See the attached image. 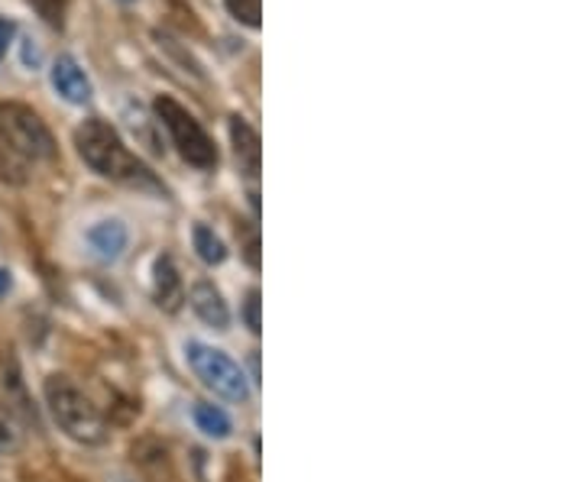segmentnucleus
<instances>
[{"label":"nucleus","mask_w":583,"mask_h":482,"mask_svg":"<svg viewBox=\"0 0 583 482\" xmlns=\"http://www.w3.org/2000/svg\"><path fill=\"white\" fill-rule=\"evenodd\" d=\"M75 149H79V156L85 159L91 172H97L101 178L136 185V188H159L153 172L127 149L121 133L114 130L107 120H97V117L85 120L75 130Z\"/></svg>","instance_id":"obj_1"},{"label":"nucleus","mask_w":583,"mask_h":482,"mask_svg":"<svg viewBox=\"0 0 583 482\" xmlns=\"http://www.w3.org/2000/svg\"><path fill=\"white\" fill-rule=\"evenodd\" d=\"M43 392L49 415H52V421L59 425V431L65 438H72L75 443H85V447L104 443V438H107L104 415L97 411V405L69 376H49Z\"/></svg>","instance_id":"obj_2"},{"label":"nucleus","mask_w":583,"mask_h":482,"mask_svg":"<svg viewBox=\"0 0 583 482\" xmlns=\"http://www.w3.org/2000/svg\"><path fill=\"white\" fill-rule=\"evenodd\" d=\"M153 111H156L159 124L169 130L173 146L179 149V156L188 166H195V169H215V166H218L221 156H218L215 139H211L208 130L195 120V114H191L188 107H181L179 101L169 97V94H159V97L153 101Z\"/></svg>","instance_id":"obj_3"},{"label":"nucleus","mask_w":583,"mask_h":482,"mask_svg":"<svg viewBox=\"0 0 583 482\" xmlns=\"http://www.w3.org/2000/svg\"><path fill=\"white\" fill-rule=\"evenodd\" d=\"M0 143L13 149L23 163L55 159L59 153L55 136L45 127L43 117L17 101H0Z\"/></svg>","instance_id":"obj_4"},{"label":"nucleus","mask_w":583,"mask_h":482,"mask_svg":"<svg viewBox=\"0 0 583 482\" xmlns=\"http://www.w3.org/2000/svg\"><path fill=\"white\" fill-rule=\"evenodd\" d=\"M185 353H188V363H191L195 376L208 389H215V395H221L227 401H247L250 398V386H247L243 369L225 350H215L208 344H188Z\"/></svg>","instance_id":"obj_5"},{"label":"nucleus","mask_w":583,"mask_h":482,"mask_svg":"<svg viewBox=\"0 0 583 482\" xmlns=\"http://www.w3.org/2000/svg\"><path fill=\"white\" fill-rule=\"evenodd\" d=\"M131 463L139 482H181L176 457L159 438H136L131 443Z\"/></svg>","instance_id":"obj_6"},{"label":"nucleus","mask_w":583,"mask_h":482,"mask_svg":"<svg viewBox=\"0 0 583 482\" xmlns=\"http://www.w3.org/2000/svg\"><path fill=\"white\" fill-rule=\"evenodd\" d=\"M52 88L59 91L69 104H89L91 82L89 75L79 69V62L72 55H59L52 65Z\"/></svg>","instance_id":"obj_7"},{"label":"nucleus","mask_w":583,"mask_h":482,"mask_svg":"<svg viewBox=\"0 0 583 482\" xmlns=\"http://www.w3.org/2000/svg\"><path fill=\"white\" fill-rule=\"evenodd\" d=\"M230 143H233V153H237L240 169H243L250 178L260 176V166H263L260 133L253 130L243 117H230Z\"/></svg>","instance_id":"obj_8"},{"label":"nucleus","mask_w":583,"mask_h":482,"mask_svg":"<svg viewBox=\"0 0 583 482\" xmlns=\"http://www.w3.org/2000/svg\"><path fill=\"white\" fill-rule=\"evenodd\" d=\"M153 298L163 311H179L185 302L179 269L173 263V256H159L153 265Z\"/></svg>","instance_id":"obj_9"},{"label":"nucleus","mask_w":583,"mask_h":482,"mask_svg":"<svg viewBox=\"0 0 583 482\" xmlns=\"http://www.w3.org/2000/svg\"><path fill=\"white\" fill-rule=\"evenodd\" d=\"M89 243L101 260L114 263V260L124 256V250L131 243V233H127V227L121 220H101V223H94L89 230Z\"/></svg>","instance_id":"obj_10"},{"label":"nucleus","mask_w":583,"mask_h":482,"mask_svg":"<svg viewBox=\"0 0 583 482\" xmlns=\"http://www.w3.org/2000/svg\"><path fill=\"white\" fill-rule=\"evenodd\" d=\"M191 307H195V314L208 324V327H215V331H227V324H230V311H227L225 295L211 285V282H198V285H191Z\"/></svg>","instance_id":"obj_11"},{"label":"nucleus","mask_w":583,"mask_h":482,"mask_svg":"<svg viewBox=\"0 0 583 482\" xmlns=\"http://www.w3.org/2000/svg\"><path fill=\"white\" fill-rule=\"evenodd\" d=\"M191 418H195L198 431H205L208 438H230V418H227L221 408H215V405H208V401H198V405L191 408Z\"/></svg>","instance_id":"obj_12"},{"label":"nucleus","mask_w":583,"mask_h":482,"mask_svg":"<svg viewBox=\"0 0 583 482\" xmlns=\"http://www.w3.org/2000/svg\"><path fill=\"white\" fill-rule=\"evenodd\" d=\"M191 240H195V253L208 265H221L227 260V247L221 243V237H218L211 227L198 223L195 233H191Z\"/></svg>","instance_id":"obj_13"},{"label":"nucleus","mask_w":583,"mask_h":482,"mask_svg":"<svg viewBox=\"0 0 583 482\" xmlns=\"http://www.w3.org/2000/svg\"><path fill=\"white\" fill-rule=\"evenodd\" d=\"M227 10L237 23L257 30L260 27V17H263V0H227Z\"/></svg>","instance_id":"obj_14"},{"label":"nucleus","mask_w":583,"mask_h":482,"mask_svg":"<svg viewBox=\"0 0 583 482\" xmlns=\"http://www.w3.org/2000/svg\"><path fill=\"white\" fill-rule=\"evenodd\" d=\"M0 178H3V181H13V185L27 181V163H23L13 149H7L3 143H0Z\"/></svg>","instance_id":"obj_15"},{"label":"nucleus","mask_w":583,"mask_h":482,"mask_svg":"<svg viewBox=\"0 0 583 482\" xmlns=\"http://www.w3.org/2000/svg\"><path fill=\"white\" fill-rule=\"evenodd\" d=\"M30 7L43 17L45 27H52V30L65 27V0H30Z\"/></svg>","instance_id":"obj_16"},{"label":"nucleus","mask_w":583,"mask_h":482,"mask_svg":"<svg viewBox=\"0 0 583 482\" xmlns=\"http://www.w3.org/2000/svg\"><path fill=\"white\" fill-rule=\"evenodd\" d=\"M20 447V425L13 421L10 408L0 405V453H13Z\"/></svg>","instance_id":"obj_17"},{"label":"nucleus","mask_w":583,"mask_h":482,"mask_svg":"<svg viewBox=\"0 0 583 482\" xmlns=\"http://www.w3.org/2000/svg\"><path fill=\"white\" fill-rule=\"evenodd\" d=\"M243 317H247V327L253 331V334H260L263 331V324H260V292L253 289L250 295H247V305H243Z\"/></svg>","instance_id":"obj_18"},{"label":"nucleus","mask_w":583,"mask_h":482,"mask_svg":"<svg viewBox=\"0 0 583 482\" xmlns=\"http://www.w3.org/2000/svg\"><path fill=\"white\" fill-rule=\"evenodd\" d=\"M10 40H13V23L0 17V59H3V52H7Z\"/></svg>","instance_id":"obj_19"},{"label":"nucleus","mask_w":583,"mask_h":482,"mask_svg":"<svg viewBox=\"0 0 583 482\" xmlns=\"http://www.w3.org/2000/svg\"><path fill=\"white\" fill-rule=\"evenodd\" d=\"M7 292H10V272L0 269V295H7Z\"/></svg>","instance_id":"obj_20"},{"label":"nucleus","mask_w":583,"mask_h":482,"mask_svg":"<svg viewBox=\"0 0 583 482\" xmlns=\"http://www.w3.org/2000/svg\"><path fill=\"white\" fill-rule=\"evenodd\" d=\"M124 3H131V0H124Z\"/></svg>","instance_id":"obj_21"},{"label":"nucleus","mask_w":583,"mask_h":482,"mask_svg":"<svg viewBox=\"0 0 583 482\" xmlns=\"http://www.w3.org/2000/svg\"><path fill=\"white\" fill-rule=\"evenodd\" d=\"M72 482H75V480H72Z\"/></svg>","instance_id":"obj_22"}]
</instances>
